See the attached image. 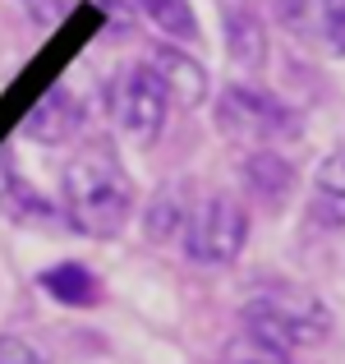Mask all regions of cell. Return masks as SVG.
I'll use <instances>...</instances> for the list:
<instances>
[{
	"mask_svg": "<svg viewBox=\"0 0 345 364\" xmlns=\"http://www.w3.org/2000/svg\"><path fill=\"white\" fill-rule=\"evenodd\" d=\"M88 116H92V107L74 83H51V88L33 102V111L23 116L18 134H23L28 143H42V148H60V143H74L88 129Z\"/></svg>",
	"mask_w": 345,
	"mask_h": 364,
	"instance_id": "obj_7",
	"label": "cell"
},
{
	"mask_svg": "<svg viewBox=\"0 0 345 364\" xmlns=\"http://www.w3.org/2000/svg\"><path fill=\"white\" fill-rule=\"evenodd\" d=\"M239 328L285 350H313L332 341L336 314L313 286L295 277H253L248 295L239 300Z\"/></svg>",
	"mask_w": 345,
	"mask_h": 364,
	"instance_id": "obj_2",
	"label": "cell"
},
{
	"mask_svg": "<svg viewBox=\"0 0 345 364\" xmlns=\"http://www.w3.org/2000/svg\"><path fill=\"white\" fill-rule=\"evenodd\" d=\"M194 185H185V180H175V185H161L157 194H152L148 213H143V231H148L152 245H180V235H185V222L189 213H194Z\"/></svg>",
	"mask_w": 345,
	"mask_h": 364,
	"instance_id": "obj_13",
	"label": "cell"
},
{
	"mask_svg": "<svg viewBox=\"0 0 345 364\" xmlns=\"http://www.w3.org/2000/svg\"><path fill=\"white\" fill-rule=\"evenodd\" d=\"M290 355H295V350L276 346V341H263V337H253V332L239 328V337L226 346L221 364H295Z\"/></svg>",
	"mask_w": 345,
	"mask_h": 364,
	"instance_id": "obj_15",
	"label": "cell"
},
{
	"mask_svg": "<svg viewBox=\"0 0 345 364\" xmlns=\"http://www.w3.org/2000/svg\"><path fill=\"white\" fill-rule=\"evenodd\" d=\"M212 124L230 148H244V152L285 148V143L304 139V111L248 79L226 83L212 97Z\"/></svg>",
	"mask_w": 345,
	"mask_h": 364,
	"instance_id": "obj_3",
	"label": "cell"
},
{
	"mask_svg": "<svg viewBox=\"0 0 345 364\" xmlns=\"http://www.w3.org/2000/svg\"><path fill=\"white\" fill-rule=\"evenodd\" d=\"M248 235H253V208L239 194L212 189V194L194 198V213L180 235V254L203 272H221V267L239 263V254L248 249Z\"/></svg>",
	"mask_w": 345,
	"mask_h": 364,
	"instance_id": "obj_4",
	"label": "cell"
},
{
	"mask_svg": "<svg viewBox=\"0 0 345 364\" xmlns=\"http://www.w3.org/2000/svg\"><path fill=\"white\" fill-rule=\"evenodd\" d=\"M102 107H106L111 124L124 134V139H133L138 148H148V143L161 139L175 97H170L166 79L152 70V60H129L102 83Z\"/></svg>",
	"mask_w": 345,
	"mask_h": 364,
	"instance_id": "obj_5",
	"label": "cell"
},
{
	"mask_svg": "<svg viewBox=\"0 0 345 364\" xmlns=\"http://www.w3.org/2000/svg\"><path fill=\"white\" fill-rule=\"evenodd\" d=\"M138 189L111 139H83L60 166V217L83 240H115L133 222Z\"/></svg>",
	"mask_w": 345,
	"mask_h": 364,
	"instance_id": "obj_1",
	"label": "cell"
},
{
	"mask_svg": "<svg viewBox=\"0 0 345 364\" xmlns=\"http://www.w3.org/2000/svg\"><path fill=\"white\" fill-rule=\"evenodd\" d=\"M148 60H152V70L166 79L170 97H175V107L194 111V107H203V102L212 97V74H207V65L198 60L189 46L152 42V46H148Z\"/></svg>",
	"mask_w": 345,
	"mask_h": 364,
	"instance_id": "obj_9",
	"label": "cell"
},
{
	"mask_svg": "<svg viewBox=\"0 0 345 364\" xmlns=\"http://www.w3.org/2000/svg\"><path fill=\"white\" fill-rule=\"evenodd\" d=\"M304 213H309V222L318 231H345V143L318 161V171L309 180Z\"/></svg>",
	"mask_w": 345,
	"mask_h": 364,
	"instance_id": "obj_12",
	"label": "cell"
},
{
	"mask_svg": "<svg viewBox=\"0 0 345 364\" xmlns=\"http://www.w3.org/2000/svg\"><path fill=\"white\" fill-rule=\"evenodd\" d=\"M272 14L300 46L332 60L345 55V0H272Z\"/></svg>",
	"mask_w": 345,
	"mask_h": 364,
	"instance_id": "obj_8",
	"label": "cell"
},
{
	"mask_svg": "<svg viewBox=\"0 0 345 364\" xmlns=\"http://www.w3.org/2000/svg\"><path fill=\"white\" fill-rule=\"evenodd\" d=\"M129 5H133V14H138L148 28H157L161 42L189 46V51L203 42V23H198L194 0H129Z\"/></svg>",
	"mask_w": 345,
	"mask_h": 364,
	"instance_id": "obj_14",
	"label": "cell"
},
{
	"mask_svg": "<svg viewBox=\"0 0 345 364\" xmlns=\"http://www.w3.org/2000/svg\"><path fill=\"white\" fill-rule=\"evenodd\" d=\"M221 37L235 70L253 74L267 65V18L258 0H221Z\"/></svg>",
	"mask_w": 345,
	"mask_h": 364,
	"instance_id": "obj_10",
	"label": "cell"
},
{
	"mask_svg": "<svg viewBox=\"0 0 345 364\" xmlns=\"http://www.w3.org/2000/svg\"><path fill=\"white\" fill-rule=\"evenodd\" d=\"M295 194H300V166L281 148L244 152V161H239V198L248 208L276 217L295 203Z\"/></svg>",
	"mask_w": 345,
	"mask_h": 364,
	"instance_id": "obj_6",
	"label": "cell"
},
{
	"mask_svg": "<svg viewBox=\"0 0 345 364\" xmlns=\"http://www.w3.org/2000/svg\"><path fill=\"white\" fill-rule=\"evenodd\" d=\"M0 364H51L42 346H33L28 337H14V332H0Z\"/></svg>",
	"mask_w": 345,
	"mask_h": 364,
	"instance_id": "obj_16",
	"label": "cell"
},
{
	"mask_svg": "<svg viewBox=\"0 0 345 364\" xmlns=\"http://www.w3.org/2000/svg\"><path fill=\"white\" fill-rule=\"evenodd\" d=\"M23 5H28V0H23Z\"/></svg>",
	"mask_w": 345,
	"mask_h": 364,
	"instance_id": "obj_17",
	"label": "cell"
},
{
	"mask_svg": "<svg viewBox=\"0 0 345 364\" xmlns=\"http://www.w3.org/2000/svg\"><path fill=\"white\" fill-rule=\"evenodd\" d=\"M37 291L46 300H55L60 309H97L106 300V282L97 267H88L83 258H60V263L37 272Z\"/></svg>",
	"mask_w": 345,
	"mask_h": 364,
	"instance_id": "obj_11",
	"label": "cell"
}]
</instances>
